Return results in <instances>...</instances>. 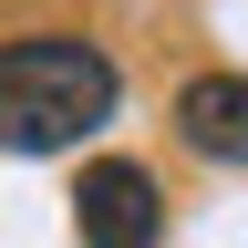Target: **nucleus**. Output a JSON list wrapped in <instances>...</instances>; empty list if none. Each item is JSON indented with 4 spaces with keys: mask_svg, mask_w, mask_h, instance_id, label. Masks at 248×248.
<instances>
[{
    "mask_svg": "<svg viewBox=\"0 0 248 248\" xmlns=\"http://www.w3.org/2000/svg\"><path fill=\"white\" fill-rule=\"evenodd\" d=\"M124 104V73L83 31H21L0 42V155H62Z\"/></svg>",
    "mask_w": 248,
    "mask_h": 248,
    "instance_id": "nucleus-1",
    "label": "nucleus"
},
{
    "mask_svg": "<svg viewBox=\"0 0 248 248\" xmlns=\"http://www.w3.org/2000/svg\"><path fill=\"white\" fill-rule=\"evenodd\" d=\"M73 238L83 248H155L166 238V197L135 155H93L83 186H73Z\"/></svg>",
    "mask_w": 248,
    "mask_h": 248,
    "instance_id": "nucleus-2",
    "label": "nucleus"
},
{
    "mask_svg": "<svg viewBox=\"0 0 248 248\" xmlns=\"http://www.w3.org/2000/svg\"><path fill=\"white\" fill-rule=\"evenodd\" d=\"M176 135L207 166H248V73H197L176 93Z\"/></svg>",
    "mask_w": 248,
    "mask_h": 248,
    "instance_id": "nucleus-3",
    "label": "nucleus"
}]
</instances>
